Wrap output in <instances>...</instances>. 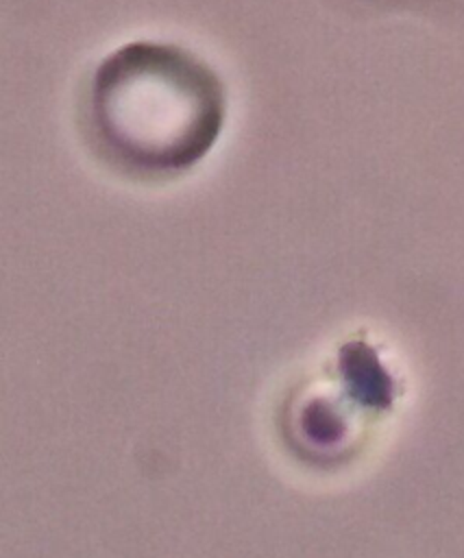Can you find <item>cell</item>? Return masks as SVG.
<instances>
[{"mask_svg":"<svg viewBox=\"0 0 464 558\" xmlns=\"http://www.w3.org/2000/svg\"><path fill=\"white\" fill-rule=\"evenodd\" d=\"M224 111V87L209 65L170 44L135 41L98 65L85 120L105 159L155 177L200 161Z\"/></svg>","mask_w":464,"mask_h":558,"instance_id":"obj_1","label":"cell"}]
</instances>
